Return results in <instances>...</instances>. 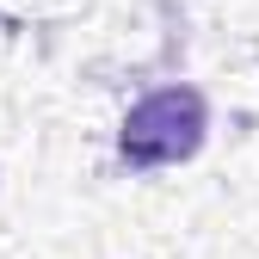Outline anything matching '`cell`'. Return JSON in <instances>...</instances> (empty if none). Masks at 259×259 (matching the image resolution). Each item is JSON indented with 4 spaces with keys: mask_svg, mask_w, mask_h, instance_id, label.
Masks as SVG:
<instances>
[{
    "mask_svg": "<svg viewBox=\"0 0 259 259\" xmlns=\"http://www.w3.org/2000/svg\"><path fill=\"white\" fill-rule=\"evenodd\" d=\"M210 142V99L198 87H154L130 105L123 130H117V160L123 167H185L191 154Z\"/></svg>",
    "mask_w": 259,
    "mask_h": 259,
    "instance_id": "obj_1",
    "label": "cell"
}]
</instances>
